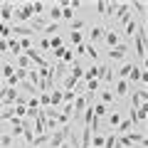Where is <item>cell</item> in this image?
<instances>
[{"label": "cell", "instance_id": "cell-1", "mask_svg": "<svg viewBox=\"0 0 148 148\" xmlns=\"http://www.w3.org/2000/svg\"><path fill=\"white\" fill-rule=\"evenodd\" d=\"M69 133H72V123H67V126L57 128L54 133H49V148H59V146L69 138Z\"/></svg>", "mask_w": 148, "mask_h": 148}, {"label": "cell", "instance_id": "cell-2", "mask_svg": "<svg viewBox=\"0 0 148 148\" xmlns=\"http://www.w3.org/2000/svg\"><path fill=\"white\" fill-rule=\"evenodd\" d=\"M89 106V101H86V96L84 94H77L74 96V101H72V119H79V114H84V109Z\"/></svg>", "mask_w": 148, "mask_h": 148}, {"label": "cell", "instance_id": "cell-3", "mask_svg": "<svg viewBox=\"0 0 148 148\" xmlns=\"http://www.w3.org/2000/svg\"><path fill=\"white\" fill-rule=\"evenodd\" d=\"M47 25H49L47 15H35V17H32L30 22H27V27H30V30L35 32V35H37V32H42V30H45V27H47Z\"/></svg>", "mask_w": 148, "mask_h": 148}, {"label": "cell", "instance_id": "cell-4", "mask_svg": "<svg viewBox=\"0 0 148 148\" xmlns=\"http://www.w3.org/2000/svg\"><path fill=\"white\" fill-rule=\"evenodd\" d=\"M104 35H106V27L104 25H94L89 32H86V42L94 45V42H99V40H104Z\"/></svg>", "mask_w": 148, "mask_h": 148}, {"label": "cell", "instance_id": "cell-5", "mask_svg": "<svg viewBox=\"0 0 148 148\" xmlns=\"http://www.w3.org/2000/svg\"><path fill=\"white\" fill-rule=\"evenodd\" d=\"M128 54V45H116L114 49H109V57H111V62H121L123 57Z\"/></svg>", "mask_w": 148, "mask_h": 148}, {"label": "cell", "instance_id": "cell-6", "mask_svg": "<svg viewBox=\"0 0 148 148\" xmlns=\"http://www.w3.org/2000/svg\"><path fill=\"white\" fill-rule=\"evenodd\" d=\"M146 89H138V91H133V104H131V111H138V109H143V104H146Z\"/></svg>", "mask_w": 148, "mask_h": 148}, {"label": "cell", "instance_id": "cell-7", "mask_svg": "<svg viewBox=\"0 0 148 148\" xmlns=\"http://www.w3.org/2000/svg\"><path fill=\"white\" fill-rule=\"evenodd\" d=\"M101 77V67L99 64H91L89 69H84V77H82V79L84 82H94V79H99Z\"/></svg>", "mask_w": 148, "mask_h": 148}, {"label": "cell", "instance_id": "cell-8", "mask_svg": "<svg viewBox=\"0 0 148 148\" xmlns=\"http://www.w3.org/2000/svg\"><path fill=\"white\" fill-rule=\"evenodd\" d=\"M10 35H20V40H22V37H32L35 32L27 25H10Z\"/></svg>", "mask_w": 148, "mask_h": 148}, {"label": "cell", "instance_id": "cell-9", "mask_svg": "<svg viewBox=\"0 0 148 148\" xmlns=\"http://www.w3.org/2000/svg\"><path fill=\"white\" fill-rule=\"evenodd\" d=\"M104 42L109 45L111 49H114L116 45H121V37H119V32H114V30H106V35H104Z\"/></svg>", "mask_w": 148, "mask_h": 148}, {"label": "cell", "instance_id": "cell-10", "mask_svg": "<svg viewBox=\"0 0 148 148\" xmlns=\"http://www.w3.org/2000/svg\"><path fill=\"white\" fill-rule=\"evenodd\" d=\"M49 22H59L62 20V5L59 3H54V5H49V15H47Z\"/></svg>", "mask_w": 148, "mask_h": 148}, {"label": "cell", "instance_id": "cell-11", "mask_svg": "<svg viewBox=\"0 0 148 148\" xmlns=\"http://www.w3.org/2000/svg\"><path fill=\"white\" fill-rule=\"evenodd\" d=\"M116 94L119 96H128V94H131V84H128L126 79H119L116 82Z\"/></svg>", "mask_w": 148, "mask_h": 148}, {"label": "cell", "instance_id": "cell-12", "mask_svg": "<svg viewBox=\"0 0 148 148\" xmlns=\"http://www.w3.org/2000/svg\"><path fill=\"white\" fill-rule=\"evenodd\" d=\"M8 49H10L15 57H20L22 54V47H20V40H15V37H8Z\"/></svg>", "mask_w": 148, "mask_h": 148}, {"label": "cell", "instance_id": "cell-13", "mask_svg": "<svg viewBox=\"0 0 148 148\" xmlns=\"http://www.w3.org/2000/svg\"><path fill=\"white\" fill-rule=\"evenodd\" d=\"M91 146V128L84 126V131H82V141H79V148H89Z\"/></svg>", "mask_w": 148, "mask_h": 148}, {"label": "cell", "instance_id": "cell-14", "mask_svg": "<svg viewBox=\"0 0 148 148\" xmlns=\"http://www.w3.org/2000/svg\"><path fill=\"white\" fill-rule=\"evenodd\" d=\"M69 72H72V74H69V77H74V79H77V82H79L82 77H84V67H82L79 62H74L72 67H69Z\"/></svg>", "mask_w": 148, "mask_h": 148}, {"label": "cell", "instance_id": "cell-15", "mask_svg": "<svg viewBox=\"0 0 148 148\" xmlns=\"http://www.w3.org/2000/svg\"><path fill=\"white\" fill-rule=\"evenodd\" d=\"M131 69H133V62H126V64H123L121 69H119V72H114V74H116L119 79H128V74H131Z\"/></svg>", "mask_w": 148, "mask_h": 148}, {"label": "cell", "instance_id": "cell-16", "mask_svg": "<svg viewBox=\"0 0 148 148\" xmlns=\"http://www.w3.org/2000/svg\"><path fill=\"white\" fill-rule=\"evenodd\" d=\"M0 77H3V79L15 77V67H12V64H0Z\"/></svg>", "mask_w": 148, "mask_h": 148}, {"label": "cell", "instance_id": "cell-17", "mask_svg": "<svg viewBox=\"0 0 148 148\" xmlns=\"http://www.w3.org/2000/svg\"><path fill=\"white\" fill-rule=\"evenodd\" d=\"M15 64H17V69H25V72H30V69H32V62L25 57V54H20V57L15 59Z\"/></svg>", "mask_w": 148, "mask_h": 148}, {"label": "cell", "instance_id": "cell-18", "mask_svg": "<svg viewBox=\"0 0 148 148\" xmlns=\"http://www.w3.org/2000/svg\"><path fill=\"white\" fill-rule=\"evenodd\" d=\"M45 143H49V133H37L35 138H32V146H45Z\"/></svg>", "mask_w": 148, "mask_h": 148}, {"label": "cell", "instance_id": "cell-19", "mask_svg": "<svg viewBox=\"0 0 148 148\" xmlns=\"http://www.w3.org/2000/svg\"><path fill=\"white\" fill-rule=\"evenodd\" d=\"M69 30L72 32H82L84 30V20H82V17H74V20L69 22Z\"/></svg>", "mask_w": 148, "mask_h": 148}, {"label": "cell", "instance_id": "cell-20", "mask_svg": "<svg viewBox=\"0 0 148 148\" xmlns=\"http://www.w3.org/2000/svg\"><path fill=\"white\" fill-rule=\"evenodd\" d=\"M106 116H109V126L111 128H119V123H121V114L114 111V114H106Z\"/></svg>", "mask_w": 148, "mask_h": 148}, {"label": "cell", "instance_id": "cell-21", "mask_svg": "<svg viewBox=\"0 0 148 148\" xmlns=\"http://www.w3.org/2000/svg\"><path fill=\"white\" fill-rule=\"evenodd\" d=\"M77 84H79V82L74 79V77H69V74L64 77V91H72V89H77Z\"/></svg>", "mask_w": 148, "mask_h": 148}, {"label": "cell", "instance_id": "cell-22", "mask_svg": "<svg viewBox=\"0 0 148 148\" xmlns=\"http://www.w3.org/2000/svg\"><path fill=\"white\" fill-rule=\"evenodd\" d=\"M12 141H15V138H12L10 133H3V136H0V148H10Z\"/></svg>", "mask_w": 148, "mask_h": 148}, {"label": "cell", "instance_id": "cell-23", "mask_svg": "<svg viewBox=\"0 0 148 148\" xmlns=\"http://www.w3.org/2000/svg\"><path fill=\"white\" fill-rule=\"evenodd\" d=\"M111 99H114V91H109V89H104V91H101V101H99V104H111Z\"/></svg>", "mask_w": 148, "mask_h": 148}, {"label": "cell", "instance_id": "cell-24", "mask_svg": "<svg viewBox=\"0 0 148 148\" xmlns=\"http://www.w3.org/2000/svg\"><path fill=\"white\" fill-rule=\"evenodd\" d=\"M84 49H86V54H89V57H91V59L96 62V57H99V52H96V47H94V45H89V42H86V45H84Z\"/></svg>", "mask_w": 148, "mask_h": 148}, {"label": "cell", "instance_id": "cell-25", "mask_svg": "<svg viewBox=\"0 0 148 148\" xmlns=\"http://www.w3.org/2000/svg\"><path fill=\"white\" fill-rule=\"evenodd\" d=\"M69 40H72V45H82L84 35H82V32H69Z\"/></svg>", "mask_w": 148, "mask_h": 148}, {"label": "cell", "instance_id": "cell-26", "mask_svg": "<svg viewBox=\"0 0 148 148\" xmlns=\"http://www.w3.org/2000/svg\"><path fill=\"white\" fill-rule=\"evenodd\" d=\"M45 8H47L45 3H32V12H35V15H40V12H42Z\"/></svg>", "mask_w": 148, "mask_h": 148}, {"label": "cell", "instance_id": "cell-27", "mask_svg": "<svg viewBox=\"0 0 148 148\" xmlns=\"http://www.w3.org/2000/svg\"><path fill=\"white\" fill-rule=\"evenodd\" d=\"M40 47H42L45 52H52V47H49V37H42V40H40Z\"/></svg>", "mask_w": 148, "mask_h": 148}, {"label": "cell", "instance_id": "cell-28", "mask_svg": "<svg viewBox=\"0 0 148 148\" xmlns=\"http://www.w3.org/2000/svg\"><path fill=\"white\" fill-rule=\"evenodd\" d=\"M8 52H10V49H8V40H0V57H5Z\"/></svg>", "mask_w": 148, "mask_h": 148}, {"label": "cell", "instance_id": "cell-29", "mask_svg": "<svg viewBox=\"0 0 148 148\" xmlns=\"http://www.w3.org/2000/svg\"><path fill=\"white\" fill-rule=\"evenodd\" d=\"M96 10H99L101 17H104V12H106V3H96Z\"/></svg>", "mask_w": 148, "mask_h": 148}, {"label": "cell", "instance_id": "cell-30", "mask_svg": "<svg viewBox=\"0 0 148 148\" xmlns=\"http://www.w3.org/2000/svg\"><path fill=\"white\" fill-rule=\"evenodd\" d=\"M59 148H72V143H69V141H64V143H62Z\"/></svg>", "mask_w": 148, "mask_h": 148}, {"label": "cell", "instance_id": "cell-31", "mask_svg": "<svg viewBox=\"0 0 148 148\" xmlns=\"http://www.w3.org/2000/svg\"><path fill=\"white\" fill-rule=\"evenodd\" d=\"M3 59H5V57H0V64H3Z\"/></svg>", "mask_w": 148, "mask_h": 148}, {"label": "cell", "instance_id": "cell-32", "mask_svg": "<svg viewBox=\"0 0 148 148\" xmlns=\"http://www.w3.org/2000/svg\"><path fill=\"white\" fill-rule=\"evenodd\" d=\"M0 114H3V106H0Z\"/></svg>", "mask_w": 148, "mask_h": 148}]
</instances>
